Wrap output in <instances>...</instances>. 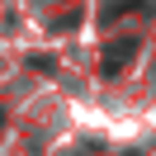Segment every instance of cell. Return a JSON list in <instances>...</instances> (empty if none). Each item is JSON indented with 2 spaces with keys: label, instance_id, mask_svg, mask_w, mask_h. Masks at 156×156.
<instances>
[{
  "label": "cell",
  "instance_id": "6da1fadb",
  "mask_svg": "<svg viewBox=\"0 0 156 156\" xmlns=\"http://www.w3.org/2000/svg\"><path fill=\"white\" fill-rule=\"evenodd\" d=\"M128 57H137V38H123V43H114V48L104 52V76H118Z\"/></svg>",
  "mask_w": 156,
  "mask_h": 156
},
{
  "label": "cell",
  "instance_id": "7a4b0ae2",
  "mask_svg": "<svg viewBox=\"0 0 156 156\" xmlns=\"http://www.w3.org/2000/svg\"><path fill=\"white\" fill-rule=\"evenodd\" d=\"M0 123H5V114H0Z\"/></svg>",
  "mask_w": 156,
  "mask_h": 156
}]
</instances>
